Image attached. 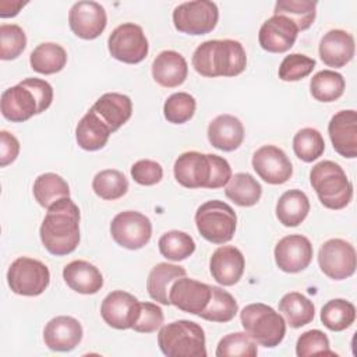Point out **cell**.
<instances>
[{
	"mask_svg": "<svg viewBox=\"0 0 357 357\" xmlns=\"http://www.w3.org/2000/svg\"><path fill=\"white\" fill-rule=\"evenodd\" d=\"M39 236L43 247L56 257L75 251L79 244V208L70 197L56 201L47 209Z\"/></svg>",
	"mask_w": 357,
	"mask_h": 357,
	"instance_id": "1",
	"label": "cell"
},
{
	"mask_svg": "<svg viewBox=\"0 0 357 357\" xmlns=\"http://www.w3.org/2000/svg\"><path fill=\"white\" fill-rule=\"evenodd\" d=\"M191 63L202 77H236L245 70L247 54L238 40L211 39L194 50Z\"/></svg>",
	"mask_w": 357,
	"mask_h": 357,
	"instance_id": "2",
	"label": "cell"
},
{
	"mask_svg": "<svg viewBox=\"0 0 357 357\" xmlns=\"http://www.w3.org/2000/svg\"><path fill=\"white\" fill-rule=\"evenodd\" d=\"M53 100L52 85L40 78H25L1 93L0 107L4 119L22 123L45 112Z\"/></svg>",
	"mask_w": 357,
	"mask_h": 357,
	"instance_id": "3",
	"label": "cell"
},
{
	"mask_svg": "<svg viewBox=\"0 0 357 357\" xmlns=\"http://www.w3.org/2000/svg\"><path fill=\"white\" fill-rule=\"evenodd\" d=\"M310 183L321 204L328 209H343L353 198V184L340 165L332 160H322L312 166Z\"/></svg>",
	"mask_w": 357,
	"mask_h": 357,
	"instance_id": "4",
	"label": "cell"
},
{
	"mask_svg": "<svg viewBox=\"0 0 357 357\" xmlns=\"http://www.w3.org/2000/svg\"><path fill=\"white\" fill-rule=\"evenodd\" d=\"M158 344L167 357H206L205 332L194 321L178 319L163 325L158 333Z\"/></svg>",
	"mask_w": 357,
	"mask_h": 357,
	"instance_id": "5",
	"label": "cell"
},
{
	"mask_svg": "<svg viewBox=\"0 0 357 357\" xmlns=\"http://www.w3.org/2000/svg\"><path fill=\"white\" fill-rule=\"evenodd\" d=\"M240 321L244 332L264 347H276L284 339L286 322L271 305L248 304L241 310Z\"/></svg>",
	"mask_w": 357,
	"mask_h": 357,
	"instance_id": "6",
	"label": "cell"
},
{
	"mask_svg": "<svg viewBox=\"0 0 357 357\" xmlns=\"http://www.w3.org/2000/svg\"><path fill=\"white\" fill-rule=\"evenodd\" d=\"M195 226L199 234L209 243L225 244L234 236L237 215L223 201H206L195 212Z\"/></svg>",
	"mask_w": 357,
	"mask_h": 357,
	"instance_id": "7",
	"label": "cell"
},
{
	"mask_svg": "<svg viewBox=\"0 0 357 357\" xmlns=\"http://www.w3.org/2000/svg\"><path fill=\"white\" fill-rule=\"evenodd\" d=\"M7 282L15 294L20 296H39L50 283L49 268L33 258L20 257L8 268Z\"/></svg>",
	"mask_w": 357,
	"mask_h": 357,
	"instance_id": "8",
	"label": "cell"
},
{
	"mask_svg": "<svg viewBox=\"0 0 357 357\" xmlns=\"http://www.w3.org/2000/svg\"><path fill=\"white\" fill-rule=\"evenodd\" d=\"M219 10L213 1L194 0L178 4L173 10V24L178 32L188 35H205L215 29Z\"/></svg>",
	"mask_w": 357,
	"mask_h": 357,
	"instance_id": "9",
	"label": "cell"
},
{
	"mask_svg": "<svg viewBox=\"0 0 357 357\" xmlns=\"http://www.w3.org/2000/svg\"><path fill=\"white\" fill-rule=\"evenodd\" d=\"M112 57L127 64L141 63L149 50L144 29L134 22H124L114 28L107 39Z\"/></svg>",
	"mask_w": 357,
	"mask_h": 357,
	"instance_id": "10",
	"label": "cell"
},
{
	"mask_svg": "<svg viewBox=\"0 0 357 357\" xmlns=\"http://www.w3.org/2000/svg\"><path fill=\"white\" fill-rule=\"evenodd\" d=\"M110 234L119 245L127 250H139L151 240L152 223L141 212L123 211L113 218Z\"/></svg>",
	"mask_w": 357,
	"mask_h": 357,
	"instance_id": "11",
	"label": "cell"
},
{
	"mask_svg": "<svg viewBox=\"0 0 357 357\" xmlns=\"http://www.w3.org/2000/svg\"><path fill=\"white\" fill-rule=\"evenodd\" d=\"M321 271L333 280L350 278L356 271V250L343 238L325 241L318 252Z\"/></svg>",
	"mask_w": 357,
	"mask_h": 357,
	"instance_id": "12",
	"label": "cell"
},
{
	"mask_svg": "<svg viewBox=\"0 0 357 357\" xmlns=\"http://www.w3.org/2000/svg\"><path fill=\"white\" fill-rule=\"evenodd\" d=\"M141 312V303L132 294L114 290L109 293L100 305V315L103 321L114 329H130L138 321Z\"/></svg>",
	"mask_w": 357,
	"mask_h": 357,
	"instance_id": "13",
	"label": "cell"
},
{
	"mask_svg": "<svg viewBox=\"0 0 357 357\" xmlns=\"http://www.w3.org/2000/svg\"><path fill=\"white\" fill-rule=\"evenodd\" d=\"M174 178L185 188H209L212 162L209 153L188 151L181 153L173 166Z\"/></svg>",
	"mask_w": 357,
	"mask_h": 357,
	"instance_id": "14",
	"label": "cell"
},
{
	"mask_svg": "<svg viewBox=\"0 0 357 357\" xmlns=\"http://www.w3.org/2000/svg\"><path fill=\"white\" fill-rule=\"evenodd\" d=\"M252 167L268 184H283L293 174V166L283 149L276 145H264L252 155Z\"/></svg>",
	"mask_w": 357,
	"mask_h": 357,
	"instance_id": "15",
	"label": "cell"
},
{
	"mask_svg": "<svg viewBox=\"0 0 357 357\" xmlns=\"http://www.w3.org/2000/svg\"><path fill=\"white\" fill-rule=\"evenodd\" d=\"M68 24L78 38L91 40L105 31L107 15L105 7L98 1H77L70 8Z\"/></svg>",
	"mask_w": 357,
	"mask_h": 357,
	"instance_id": "16",
	"label": "cell"
},
{
	"mask_svg": "<svg viewBox=\"0 0 357 357\" xmlns=\"http://www.w3.org/2000/svg\"><path fill=\"white\" fill-rule=\"evenodd\" d=\"M312 244L301 234H289L280 238L275 247V262L286 273L304 271L312 261Z\"/></svg>",
	"mask_w": 357,
	"mask_h": 357,
	"instance_id": "17",
	"label": "cell"
},
{
	"mask_svg": "<svg viewBox=\"0 0 357 357\" xmlns=\"http://www.w3.org/2000/svg\"><path fill=\"white\" fill-rule=\"evenodd\" d=\"M211 300V286L191 278L177 279L169 290V301L178 310L199 315Z\"/></svg>",
	"mask_w": 357,
	"mask_h": 357,
	"instance_id": "18",
	"label": "cell"
},
{
	"mask_svg": "<svg viewBox=\"0 0 357 357\" xmlns=\"http://www.w3.org/2000/svg\"><path fill=\"white\" fill-rule=\"evenodd\" d=\"M328 132L333 149L343 158L357 156V113L356 110H340L332 116Z\"/></svg>",
	"mask_w": 357,
	"mask_h": 357,
	"instance_id": "19",
	"label": "cell"
},
{
	"mask_svg": "<svg viewBox=\"0 0 357 357\" xmlns=\"http://www.w3.org/2000/svg\"><path fill=\"white\" fill-rule=\"evenodd\" d=\"M298 29L293 21L283 15H272L259 28L258 42L269 53L287 52L297 39Z\"/></svg>",
	"mask_w": 357,
	"mask_h": 357,
	"instance_id": "20",
	"label": "cell"
},
{
	"mask_svg": "<svg viewBox=\"0 0 357 357\" xmlns=\"http://www.w3.org/2000/svg\"><path fill=\"white\" fill-rule=\"evenodd\" d=\"M82 326L68 315L52 318L43 329L45 344L53 351H71L82 340Z\"/></svg>",
	"mask_w": 357,
	"mask_h": 357,
	"instance_id": "21",
	"label": "cell"
},
{
	"mask_svg": "<svg viewBox=\"0 0 357 357\" xmlns=\"http://www.w3.org/2000/svg\"><path fill=\"white\" fill-rule=\"evenodd\" d=\"M244 255L234 245H222L216 248L209 259L211 275L222 286L236 284L244 273Z\"/></svg>",
	"mask_w": 357,
	"mask_h": 357,
	"instance_id": "22",
	"label": "cell"
},
{
	"mask_svg": "<svg viewBox=\"0 0 357 357\" xmlns=\"http://www.w3.org/2000/svg\"><path fill=\"white\" fill-rule=\"evenodd\" d=\"M354 38L343 29H331L319 40V57L328 67L340 68L354 57Z\"/></svg>",
	"mask_w": 357,
	"mask_h": 357,
	"instance_id": "23",
	"label": "cell"
},
{
	"mask_svg": "<svg viewBox=\"0 0 357 357\" xmlns=\"http://www.w3.org/2000/svg\"><path fill=\"white\" fill-rule=\"evenodd\" d=\"M208 139L211 145L223 152L237 149L244 139L243 123L231 114H219L208 126Z\"/></svg>",
	"mask_w": 357,
	"mask_h": 357,
	"instance_id": "24",
	"label": "cell"
},
{
	"mask_svg": "<svg viewBox=\"0 0 357 357\" xmlns=\"http://www.w3.org/2000/svg\"><path fill=\"white\" fill-rule=\"evenodd\" d=\"M188 74L185 59L174 50L160 52L152 63L153 79L165 88H176L181 85Z\"/></svg>",
	"mask_w": 357,
	"mask_h": 357,
	"instance_id": "25",
	"label": "cell"
},
{
	"mask_svg": "<svg viewBox=\"0 0 357 357\" xmlns=\"http://www.w3.org/2000/svg\"><path fill=\"white\" fill-rule=\"evenodd\" d=\"M91 109L107 124L110 131L114 132L130 120L132 114V102L127 95L107 92L103 93Z\"/></svg>",
	"mask_w": 357,
	"mask_h": 357,
	"instance_id": "26",
	"label": "cell"
},
{
	"mask_svg": "<svg viewBox=\"0 0 357 357\" xmlns=\"http://www.w3.org/2000/svg\"><path fill=\"white\" fill-rule=\"evenodd\" d=\"M63 278L71 290L81 294H95L103 286L100 271L93 264L82 259L67 264L63 269Z\"/></svg>",
	"mask_w": 357,
	"mask_h": 357,
	"instance_id": "27",
	"label": "cell"
},
{
	"mask_svg": "<svg viewBox=\"0 0 357 357\" xmlns=\"http://www.w3.org/2000/svg\"><path fill=\"white\" fill-rule=\"evenodd\" d=\"M112 131L107 124L89 109L75 127V139L79 148L85 151H98L103 148Z\"/></svg>",
	"mask_w": 357,
	"mask_h": 357,
	"instance_id": "28",
	"label": "cell"
},
{
	"mask_svg": "<svg viewBox=\"0 0 357 357\" xmlns=\"http://www.w3.org/2000/svg\"><path fill=\"white\" fill-rule=\"evenodd\" d=\"M187 272L183 266L180 265H174V264H167V262H160L156 264L149 275H148V280H146V290L148 294L151 296L152 300L163 304V305H169V290L172 287V284L185 276Z\"/></svg>",
	"mask_w": 357,
	"mask_h": 357,
	"instance_id": "29",
	"label": "cell"
},
{
	"mask_svg": "<svg viewBox=\"0 0 357 357\" xmlns=\"http://www.w3.org/2000/svg\"><path fill=\"white\" fill-rule=\"evenodd\" d=\"M308 212V197L297 188L283 192L276 202V218L286 227L298 226L307 218Z\"/></svg>",
	"mask_w": 357,
	"mask_h": 357,
	"instance_id": "30",
	"label": "cell"
},
{
	"mask_svg": "<svg viewBox=\"0 0 357 357\" xmlns=\"http://www.w3.org/2000/svg\"><path fill=\"white\" fill-rule=\"evenodd\" d=\"M66 63L67 52L61 45L54 42H43L38 45L29 56V64L32 70L45 75L61 71Z\"/></svg>",
	"mask_w": 357,
	"mask_h": 357,
	"instance_id": "31",
	"label": "cell"
},
{
	"mask_svg": "<svg viewBox=\"0 0 357 357\" xmlns=\"http://www.w3.org/2000/svg\"><path fill=\"white\" fill-rule=\"evenodd\" d=\"M279 311L291 328H301L310 324L315 315L312 301L298 291L286 293L279 301Z\"/></svg>",
	"mask_w": 357,
	"mask_h": 357,
	"instance_id": "32",
	"label": "cell"
},
{
	"mask_svg": "<svg viewBox=\"0 0 357 357\" xmlns=\"http://www.w3.org/2000/svg\"><path fill=\"white\" fill-rule=\"evenodd\" d=\"M225 194L238 206H254L262 195V187L250 173H236L226 184Z\"/></svg>",
	"mask_w": 357,
	"mask_h": 357,
	"instance_id": "33",
	"label": "cell"
},
{
	"mask_svg": "<svg viewBox=\"0 0 357 357\" xmlns=\"http://www.w3.org/2000/svg\"><path fill=\"white\" fill-rule=\"evenodd\" d=\"M32 191L38 204L46 209H49L56 201L70 197V187L67 181L56 173H43L38 176Z\"/></svg>",
	"mask_w": 357,
	"mask_h": 357,
	"instance_id": "34",
	"label": "cell"
},
{
	"mask_svg": "<svg viewBox=\"0 0 357 357\" xmlns=\"http://www.w3.org/2000/svg\"><path fill=\"white\" fill-rule=\"evenodd\" d=\"M344 78L340 73L322 70L312 75L310 81V92L318 102L329 103L339 99L344 92Z\"/></svg>",
	"mask_w": 357,
	"mask_h": 357,
	"instance_id": "35",
	"label": "cell"
},
{
	"mask_svg": "<svg viewBox=\"0 0 357 357\" xmlns=\"http://www.w3.org/2000/svg\"><path fill=\"white\" fill-rule=\"evenodd\" d=\"M237 311L238 304L229 291L211 286V300L198 317L211 322H229L236 317Z\"/></svg>",
	"mask_w": 357,
	"mask_h": 357,
	"instance_id": "36",
	"label": "cell"
},
{
	"mask_svg": "<svg viewBox=\"0 0 357 357\" xmlns=\"http://www.w3.org/2000/svg\"><path fill=\"white\" fill-rule=\"evenodd\" d=\"M273 15H283L294 22L298 31L308 29L317 15V1L310 0H279Z\"/></svg>",
	"mask_w": 357,
	"mask_h": 357,
	"instance_id": "37",
	"label": "cell"
},
{
	"mask_svg": "<svg viewBox=\"0 0 357 357\" xmlns=\"http://www.w3.org/2000/svg\"><path fill=\"white\" fill-rule=\"evenodd\" d=\"M356 319V307L344 298L329 300L321 310V322L332 332H342Z\"/></svg>",
	"mask_w": 357,
	"mask_h": 357,
	"instance_id": "38",
	"label": "cell"
},
{
	"mask_svg": "<svg viewBox=\"0 0 357 357\" xmlns=\"http://www.w3.org/2000/svg\"><path fill=\"white\" fill-rule=\"evenodd\" d=\"M93 192L106 201H114L126 195L128 180L116 169H105L95 174L92 180Z\"/></svg>",
	"mask_w": 357,
	"mask_h": 357,
	"instance_id": "39",
	"label": "cell"
},
{
	"mask_svg": "<svg viewBox=\"0 0 357 357\" xmlns=\"http://www.w3.org/2000/svg\"><path fill=\"white\" fill-rule=\"evenodd\" d=\"M160 254L170 261H183L195 251V241L190 234L180 230H170L159 238Z\"/></svg>",
	"mask_w": 357,
	"mask_h": 357,
	"instance_id": "40",
	"label": "cell"
},
{
	"mask_svg": "<svg viewBox=\"0 0 357 357\" xmlns=\"http://www.w3.org/2000/svg\"><path fill=\"white\" fill-rule=\"evenodd\" d=\"M293 151L296 156L305 163L317 160L325 151L322 134L312 127L298 130L293 138Z\"/></svg>",
	"mask_w": 357,
	"mask_h": 357,
	"instance_id": "41",
	"label": "cell"
},
{
	"mask_svg": "<svg viewBox=\"0 0 357 357\" xmlns=\"http://www.w3.org/2000/svg\"><path fill=\"white\" fill-rule=\"evenodd\" d=\"M218 357H255L257 343L245 332H234L223 336L216 347Z\"/></svg>",
	"mask_w": 357,
	"mask_h": 357,
	"instance_id": "42",
	"label": "cell"
},
{
	"mask_svg": "<svg viewBox=\"0 0 357 357\" xmlns=\"http://www.w3.org/2000/svg\"><path fill=\"white\" fill-rule=\"evenodd\" d=\"M197 102L192 95L187 92H176L170 95L163 105V116L169 123H187L195 113Z\"/></svg>",
	"mask_w": 357,
	"mask_h": 357,
	"instance_id": "43",
	"label": "cell"
},
{
	"mask_svg": "<svg viewBox=\"0 0 357 357\" xmlns=\"http://www.w3.org/2000/svg\"><path fill=\"white\" fill-rule=\"evenodd\" d=\"M26 47V35L17 24L0 25V59L14 60Z\"/></svg>",
	"mask_w": 357,
	"mask_h": 357,
	"instance_id": "44",
	"label": "cell"
},
{
	"mask_svg": "<svg viewBox=\"0 0 357 357\" xmlns=\"http://www.w3.org/2000/svg\"><path fill=\"white\" fill-rule=\"evenodd\" d=\"M314 68V59L301 53H291L282 60L278 74L282 81H300L310 75Z\"/></svg>",
	"mask_w": 357,
	"mask_h": 357,
	"instance_id": "45",
	"label": "cell"
},
{
	"mask_svg": "<svg viewBox=\"0 0 357 357\" xmlns=\"http://www.w3.org/2000/svg\"><path fill=\"white\" fill-rule=\"evenodd\" d=\"M296 354L298 357H308L314 354L335 356V351L329 349V339L322 331L311 329L301 333L297 339Z\"/></svg>",
	"mask_w": 357,
	"mask_h": 357,
	"instance_id": "46",
	"label": "cell"
},
{
	"mask_svg": "<svg viewBox=\"0 0 357 357\" xmlns=\"http://www.w3.org/2000/svg\"><path fill=\"white\" fill-rule=\"evenodd\" d=\"M163 311L159 305L153 303H141V312L138 321L134 324L132 329L141 333H152L159 329L163 324Z\"/></svg>",
	"mask_w": 357,
	"mask_h": 357,
	"instance_id": "47",
	"label": "cell"
},
{
	"mask_svg": "<svg viewBox=\"0 0 357 357\" xmlns=\"http://www.w3.org/2000/svg\"><path fill=\"white\" fill-rule=\"evenodd\" d=\"M131 177L141 185L158 184L163 177V167L151 159H141L131 166Z\"/></svg>",
	"mask_w": 357,
	"mask_h": 357,
	"instance_id": "48",
	"label": "cell"
},
{
	"mask_svg": "<svg viewBox=\"0 0 357 357\" xmlns=\"http://www.w3.org/2000/svg\"><path fill=\"white\" fill-rule=\"evenodd\" d=\"M209 155L212 162V177H211L209 188L215 190L229 183V180L231 178V167L225 158L215 153H209Z\"/></svg>",
	"mask_w": 357,
	"mask_h": 357,
	"instance_id": "49",
	"label": "cell"
},
{
	"mask_svg": "<svg viewBox=\"0 0 357 357\" xmlns=\"http://www.w3.org/2000/svg\"><path fill=\"white\" fill-rule=\"evenodd\" d=\"M20 153V141L8 131H0V166L13 163Z\"/></svg>",
	"mask_w": 357,
	"mask_h": 357,
	"instance_id": "50",
	"label": "cell"
},
{
	"mask_svg": "<svg viewBox=\"0 0 357 357\" xmlns=\"http://www.w3.org/2000/svg\"><path fill=\"white\" fill-rule=\"evenodd\" d=\"M26 3L22 1H7V0H1L0 1V17L1 18H7V17H15L20 10L25 6Z\"/></svg>",
	"mask_w": 357,
	"mask_h": 357,
	"instance_id": "51",
	"label": "cell"
}]
</instances>
